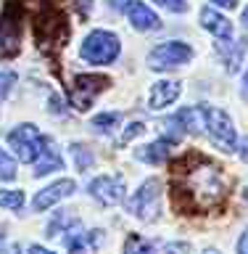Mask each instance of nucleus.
<instances>
[{
    "label": "nucleus",
    "mask_w": 248,
    "mask_h": 254,
    "mask_svg": "<svg viewBox=\"0 0 248 254\" xmlns=\"http://www.w3.org/2000/svg\"><path fill=\"white\" fill-rule=\"evenodd\" d=\"M193 59V48L182 40H169V43L156 45L148 53V66L153 71H166V69H177L182 64H188Z\"/></svg>",
    "instance_id": "obj_5"
},
{
    "label": "nucleus",
    "mask_w": 248,
    "mask_h": 254,
    "mask_svg": "<svg viewBox=\"0 0 248 254\" xmlns=\"http://www.w3.org/2000/svg\"><path fill=\"white\" fill-rule=\"evenodd\" d=\"M8 146L13 148V154L24 164H35L40 151L45 146V135H40V130L32 122H21L8 132Z\"/></svg>",
    "instance_id": "obj_4"
},
{
    "label": "nucleus",
    "mask_w": 248,
    "mask_h": 254,
    "mask_svg": "<svg viewBox=\"0 0 248 254\" xmlns=\"http://www.w3.org/2000/svg\"><path fill=\"white\" fill-rule=\"evenodd\" d=\"M201 27L206 32H211L214 37H219V40H233V21H230L225 13H219L217 8H211V5L201 8Z\"/></svg>",
    "instance_id": "obj_14"
},
{
    "label": "nucleus",
    "mask_w": 248,
    "mask_h": 254,
    "mask_svg": "<svg viewBox=\"0 0 248 254\" xmlns=\"http://www.w3.org/2000/svg\"><path fill=\"white\" fill-rule=\"evenodd\" d=\"M13 8H5L3 19H0V56H13L19 53V32H21V24L19 19H13Z\"/></svg>",
    "instance_id": "obj_12"
},
{
    "label": "nucleus",
    "mask_w": 248,
    "mask_h": 254,
    "mask_svg": "<svg viewBox=\"0 0 248 254\" xmlns=\"http://www.w3.org/2000/svg\"><path fill=\"white\" fill-rule=\"evenodd\" d=\"M13 178H16V162L8 156L5 148H0V183L13 180Z\"/></svg>",
    "instance_id": "obj_20"
},
{
    "label": "nucleus",
    "mask_w": 248,
    "mask_h": 254,
    "mask_svg": "<svg viewBox=\"0 0 248 254\" xmlns=\"http://www.w3.org/2000/svg\"><path fill=\"white\" fill-rule=\"evenodd\" d=\"M13 85H16V74H13V71H0V103H3V98L13 90Z\"/></svg>",
    "instance_id": "obj_22"
},
{
    "label": "nucleus",
    "mask_w": 248,
    "mask_h": 254,
    "mask_svg": "<svg viewBox=\"0 0 248 254\" xmlns=\"http://www.w3.org/2000/svg\"><path fill=\"white\" fill-rule=\"evenodd\" d=\"M164 254H190V244L188 241H169L164 246Z\"/></svg>",
    "instance_id": "obj_24"
},
{
    "label": "nucleus",
    "mask_w": 248,
    "mask_h": 254,
    "mask_svg": "<svg viewBox=\"0 0 248 254\" xmlns=\"http://www.w3.org/2000/svg\"><path fill=\"white\" fill-rule=\"evenodd\" d=\"M29 254H55V252L45 249V246H40V244H32V246H29Z\"/></svg>",
    "instance_id": "obj_30"
},
{
    "label": "nucleus",
    "mask_w": 248,
    "mask_h": 254,
    "mask_svg": "<svg viewBox=\"0 0 248 254\" xmlns=\"http://www.w3.org/2000/svg\"><path fill=\"white\" fill-rule=\"evenodd\" d=\"M119 125H122V114H119V111H103V114H95L93 122H90L93 130L95 132H103V135L114 132Z\"/></svg>",
    "instance_id": "obj_16"
},
{
    "label": "nucleus",
    "mask_w": 248,
    "mask_h": 254,
    "mask_svg": "<svg viewBox=\"0 0 248 254\" xmlns=\"http://www.w3.org/2000/svg\"><path fill=\"white\" fill-rule=\"evenodd\" d=\"M243 27L248 29V8H246V11H243Z\"/></svg>",
    "instance_id": "obj_31"
},
{
    "label": "nucleus",
    "mask_w": 248,
    "mask_h": 254,
    "mask_svg": "<svg viewBox=\"0 0 248 254\" xmlns=\"http://www.w3.org/2000/svg\"><path fill=\"white\" fill-rule=\"evenodd\" d=\"M161 8H166V11L172 13H185L188 11V0H156Z\"/></svg>",
    "instance_id": "obj_23"
},
{
    "label": "nucleus",
    "mask_w": 248,
    "mask_h": 254,
    "mask_svg": "<svg viewBox=\"0 0 248 254\" xmlns=\"http://www.w3.org/2000/svg\"><path fill=\"white\" fill-rule=\"evenodd\" d=\"M203 130L209 132L211 143L217 146L219 151L225 154H233L238 151V130H235V122L227 111H222L217 106H206V125Z\"/></svg>",
    "instance_id": "obj_3"
},
{
    "label": "nucleus",
    "mask_w": 248,
    "mask_h": 254,
    "mask_svg": "<svg viewBox=\"0 0 248 254\" xmlns=\"http://www.w3.org/2000/svg\"><path fill=\"white\" fill-rule=\"evenodd\" d=\"M203 254H219V249H203Z\"/></svg>",
    "instance_id": "obj_32"
},
{
    "label": "nucleus",
    "mask_w": 248,
    "mask_h": 254,
    "mask_svg": "<svg viewBox=\"0 0 248 254\" xmlns=\"http://www.w3.org/2000/svg\"><path fill=\"white\" fill-rule=\"evenodd\" d=\"M180 93H182V85L177 82V79H158V82L150 85L148 109L150 111H161L166 106H172V103L180 98Z\"/></svg>",
    "instance_id": "obj_11"
},
{
    "label": "nucleus",
    "mask_w": 248,
    "mask_h": 254,
    "mask_svg": "<svg viewBox=\"0 0 248 254\" xmlns=\"http://www.w3.org/2000/svg\"><path fill=\"white\" fill-rule=\"evenodd\" d=\"M161 180L158 178H150L146 183H140V188L135 190V193L130 196V201H127V212L135 214L138 220L143 222H156L158 214H161Z\"/></svg>",
    "instance_id": "obj_2"
},
{
    "label": "nucleus",
    "mask_w": 248,
    "mask_h": 254,
    "mask_svg": "<svg viewBox=\"0 0 248 254\" xmlns=\"http://www.w3.org/2000/svg\"><path fill=\"white\" fill-rule=\"evenodd\" d=\"M0 206L11 212H21L24 209V190L16 188H0Z\"/></svg>",
    "instance_id": "obj_19"
},
{
    "label": "nucleus",
    "mask_w": 248,
    "mask_h": 254,
    "mask_svg": "<svg viewBox=\"0 0 248 254\" xmlns=\"http://www.w3.org/2000/svg\"><path fill=\"white\" fill-rule=\"evenodd\" d=\"M63 244H66L69 254H93L98 252V246L103 244V230H82V225H77L63 233Z\"/></svg>",
    "instance_id": "obj_9"
},
{
    "label": "nucleus",
    "mask_w": 248,
    "mask_h": 254,
    "mask_svg": "<svg viewBox=\"0 0 248 254\" xmlns=\"http://www.w3.org/2000/svg\"><path fill=\"white\" fill-rule=\"evenodd\" d=\"M122 254H156V246L150 241H146L140 233H130L124 238Z\"/></svg>",
    "instance_id": "obj_17"
},
{
    "label": "nucleus",
    "mask_w": 248,
    "mask_h": 254,
    "mask_svg": "<svg viewBox=\"0 0 248 254\" xmlns=\"http://www.w3.org/2000/svg\"><path fill=\"white\" fill-rule=\"evenodd\" d=\"M238 254H248V228L241 233V238H238Z\"/></svg>",
    "instance_id": "obj_25"
},
{
    "label": "nucleus",
    "mask_w": 248,
    "mask_h": 254,
    "mask_svg": "<svg viewBox=\"0 0 248 254\" xmlns=\"http://www.w3.org/2000/svg\"><path fill=\"white\" fill-rule=\"evenodd\" d=\"M106 85H108V79L106 77H98V74H82V77H77L74 93H71V103H74V109L77 111H87V109H90V103H93V98Z\"/></svg>",
    "instance_id": "obj_10"
},
{
    "label": "nucleus",
    "mask_w": 248,
    "mask_h": 254,
    "mask_svg": "<svg viewBox=\"0 0 248 254\" xmlns=\"http://www.w3.org/2000/svg\"><path fill=\"white\" fill-rule=\"evenodd\" d=\"M71 156H74V164H77V170L79 172H85V170H90V167L95 164V156H93V151L90 146H85V143H71Z\"/></svg>",
    "instance_id": "obj_18"
},
{
    "label": "nucleus",
    "mask_w": 248,
    "mask_h": 254,
    "mask_svg": "<svg viewBox=\"0 0 248 254\" xmlns=\"http://www.w3.org/2000/svg\"><path fill=\"white\" fill-rule=\"evenodd\" d=\"M122 11H124V16L130 19V24L138 32H156V29H161V19H158V13L150 5L143 3V0H124Z\"/></svg>",
    "instance_id": "obj_8"
},
{
    "label": "nucleus",
    "mask_w": 248,
    "mask_h": 254,
    "mask_svg": "<svg viewBox=\"0 0 248 254\" xmlns=\"http://www.w3.org/2000/svg\"><path fill=\"white\" fill-rule=\"evenodd\" d=\"M124 178L122 175H98L95 180H90L87 193L95 201H100L103 206H116L124 201Z\"/></svg>",
    "instance_id": "obj_6"
},
{
    "label": "nucleus",
    "mask_w": 248,
    "mask_h": 254,
    "mask_svg": "<svg viewBox=\"0 0 248 254\" xmlns=\"http://www.w3.org/2000/svg\"><path fill=\"white\" fill-rule=\"evenodd\" d=\"M74 193H77V183L71 178H61V180L50 183L48 188L37 190V196L32 198V209H35V212H45V209H50V206H55L58 201H63V198H69Z\"/></svg>",
    "instance_id": "obj_7"
},
{
    "label": "nucleus",
    "mask_w": 248,
    "mask_h": 254,
    "mask_svg": "<svg viewBox=\"0 0 248 254\" xmlns=\"http://www.w3.org/2000/svg\"><path fill=\"white\" fill-rule=\"evenodd\" d=\"M55 170H63V156H61V151L58 146H55V140L53 138H45V146L43 151H40V156H37V162H35V178H45V175H50Z\"/></svg>",
    "instance_id": "obj_13"
},
{
    "label": "nucleus",
    "mask_w": 248,
    "mask_h": 254,
    "mask_svg": "<svg viewBox=\"0 0 248 254\" xmlns=\"http://www.w3.org/2000/svg\"><path fill=\"white\" fill-rule=\"evenodd\" d=\"M172 146H174V138H158L153 143H148L146 148H138L135 156H138L140 162H148V164H161V162H166Z\"/></svg>",
    "instance_id": "obj_15"
},
{
    "label": "nucleus",
    "mask_w": 248,
    "mask_h": 254,
    "mask_svg": "<svg viewBox=\"0 0 248 254\" xmlns=\"http://www.w3.org/2000/svg\"><path fill=\"white\" fill-rule=\"evenodd\" d=\"M238 154H241V159L248 164V135H246V138H243L241 143H238Z\"/></svg>",
    "instance_id": "obj_26"
},
{
    "label": "nucleus",
    "mask_w": 248,
    "mask_h": 254,
    "mask_svg": "<svg viewBox=\"0 0 248 254\" xmlns=\"http://www.w3.org/2000/svg\"><path fill=\"white\" fill-rule=\"evenodd\" d=\"M146 132V125L143 122H132V125H127V130L119 135V140H116V146H127L132 138H138V135H143Z\"/></svg>",
    "instance_id": "obj_21"
},
{
    "label": "nucleus",
    "mask_w": 248,
    "mask_h": 254,
    "mask_svg": "<svg viewBox=\"0 0 248 254\" xmlns=\"http://www.w3.org/2000/svg\"><path fill=\"white\" fill-rule=\"evenodd\" d=\"M122 53V43L114 32L108 29H93L90 35L82 40L79 45V59L93 64V66H106V64H114Z\"/></svg>",
    "instance_id": "obj_1"
},
{
    "label": "nucleus",
    "mask_w": 248,
    "mask_h": 254,
    "mask_svg": "<svg viewBox=\"0 0 248 254\" xmlns=\"http://www.w3.org/2000/svg\"><path fill=\"white\" fill-rule=\"evenodd\" d=\"M0 254H21V246L19 244H8V246L0 249Z\"/></svg>",
    "instance_id": "obj_28"
},
{
    "label": "nucleus",
    "mask_w": 248,
    "mask_h": 254,
    "mask_svg": "<svg viewBox=\"0 0 248 254\" xmlns=\"http://www.w3.org/2000/svg\"><path fill=\"white\" fill-rule=\"evenodd\" d=\"M214 5H219V8H230V11H233V8L238 5V0H211Z\"/></svg>",
    "instance_id": "obj_29"
},
{
    "label": "nucleus",
    "mask_w": 248,
    "mask_h": 254,
    "mask_svg": "<svg viewBox=\"0 0 248 254\" xmlns=\"http://www.w3.org/2000/svg\"><path fill=\"white\" fill-rule=\"evenodd\" d=\"M241 95H243V101L248 103V69L243 71V82H241Z\"/></svg>",
    "instance_id": "obj_27"
}]
</instances>
